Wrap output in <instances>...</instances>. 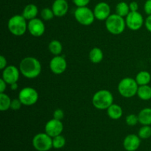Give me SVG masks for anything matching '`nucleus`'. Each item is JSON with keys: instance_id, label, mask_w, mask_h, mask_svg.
<instances>
[{"instance_id": "26", "label": "nucleus", "mask_w": 151, "mask_h": 151, "mask_svg": "<svg viewBox=\"0 0 151 151\" xmlns=\"http://www.w3.org/2000/svg\"><path fill=\"white\" fill-rule=\"evenodd\" d=\"M66 145V139L61 134L52 138V146L55 149H60Z\"/></svg>"}, {"instance_id": "8", "label": "nucleus", "mask_w": 151, "mask_h": 151, "mask_svg": "<svg viewBox=\"0 0 151 151\" xmlns=\"http://www.w3.org/2000/svg\"><path fill=\"white\" fill-rule=\"evenodd\" d=\"M19 99L24 106H32L38 101V93L32 87H24L19 91Z\"/></svg>"}, {"instance_id": "36", "label": "nucleus", "mask_w": 151, "mask_h": 151, "mask_svg": "<svg viewBox=\"0 0 151 151\" xmlns=\"http://www.w3.org/2000/svg\"><path fill=\"white\" fill-rule=\"evenodd\" d=\"M129 7H130V10H131V11H133V12L138 11L139 4L137 1H131V2L129 4Z\"/></svg>"}, {"instance_id": "27", "label": "nucleus", "mask_w": 151, "mask_h": 151, "mask_svg": "<svg viewBox=\"0 0 151 151\" xmlns=\"http://www.w3.org/2000/svg\"><path fill=\"white\" fill-rule=\"evenodd\" d=\"M138 136L142 139H147L151 137L150 125H143L138 132Z\"/></svg>"}, {"instance_id": "18", "label": "nucleus", "mask_w": 151, "mask_h": 151, "mask_svg": "<svg viewBox=\"0 0 151 151\" xmlns=\"http://www.w3.org/2000/svg\"><path fill=\"white\" fill-rule=\"evenodd\" d=\"M122 109L121 106H119L117 104H112L111 106H109L107 109V114L109 116V118L112 119H119L122 117Z\"/></svg>"}, {"instance_id": "11", "label": "nucleus", "mask_w": 151, "mask_h": 151, "mask_svg": "<svg viewBox=\"0 0 151 151\" xmlns=\"http://www.w3.org/2000/svg\"><path fill=\"white\" fill-rule=\"evenodd\" d=\"M44 130H45V133H47L49 136L53 138L62 134L63 131V125L61 120L53 118L46 123Z\"/></svg>"}, {"instance_id": "5", "label": "nucleus", "mask_w": 151, "mask_h": 151, "mask_svg": "<svg viewBox=\"0 0 151 151\" xmlns=\"http://www.w3.org/2000/svg\"><path fill=\"white\" fill-rule=\"evenodd\" d=\"M126 27L125 19L118 14H111L106 20V27L110 33L119 35L124 32Z\"/></svg>"}, {"instance_id": "35", "label": "nucleus", "mask_w": 151, "mask_h": 151, "mask_svg": "<svg viewBox=\"0 0 151 151\" xmlns=\"http://www.w3.org/2000/svg\"><path fill=\"white\" fill-rule=\"evenodd\" d=\"M145 26L146 29L151 32V15H149L145 21Z\"/></svg>"}, {"instance_id": "20", "label": "nucleus", "mask_w": 151, "mask_h": 151, "mask_svg": "<svg viewBox=\"0 0 151 151\" xmlns=\"http://www.w3.org/2000/svg\"><path fill=\"white\" fill-rule=\"evenodd\" d=\"M103 57H104V55H103V51L99 47H94L93 49H91L88 54L89 60L93 63H100L103 60Z\"/></svg>"}, {"instance_id": "4", "label": "nucleus", "mask_w": 151, "mask_h": 151, "mask_svg": "<svg viewBox=\"0 0 151 151\" xmlns=\"http://www.w3.org/2000/svg\"><path fill=\"white\" fill-rule=\"evenodd\" d=\"M139 85L135 79L132 78H125L118 84V91L121 96L125 98H131L137 94Z\"/></svg>"}, {"instance_id": "30", "label": "nucleus", "mask_w": 151, "mask_h": 151, "mask_svg": "<svg viewBox=\"0 0 151 151\" xmlns=\"http://www.w3.org/2000/svg\"><path fill=\"white\" fill-rule=\"evenodd\" d=\"M22 105L23 104H22L21 100L19 99V97H18V98H15L13 99V100H12L10 109L13 111H18L21 109Z\"/></svg>"}, {"instance_id": "17", "label": "nucleus", "mask_w": 151, "mask_h": 151, "mask_svg": "<svg viewBox=\"0 0 151 151\" xmlns=\"http://www.w3.org/2000/svg\"><path fill=\"white\" fill-rule=\"evenodd\" d=\"M38 13V9L35 4H29L25 6L22 12V16L27 19V20H32L35 19Z\"/></svg>"}, {"instance_id": "21", "label": "nucleus", "mask_w": 151, "mask_h": 151, "mask_svg": "<svg viewBox=\"0 0 151 151\" xmlns=\"http://www.w3.org/2000/svg\"><path fill=\"white\" fill-rule=\"evenodd\" d=\"M139 86L148 85L151 81V75L147 71H140L135 78Z\"/></svg>"}, {"instance_id": "3", "label": "nucleus", "mask_w": 151, "mask_h": 151, "mask_svg": "<svg viewBox=\"0 0 151 151\" xmlns=\"http://www.w3.org/2000/svg\"><path fill=\"white\" fill-rule=\"evenodd\" d=\"M27 19L22 15H15L8 21L7 27L10 33L15 36H22L27 30Z\"/></svg>"}, {"instance_id": "31", "label": "nucleus", "mask_w": 151, "mask_h": 151, "mask_svg": "<svg viewBox=\"0 0 151 151\" xmlns=\"http://www.w3.org/2000/svg\"><path fill=\"white\" fill-rule=\"evenodd\" d=\"M64 117V112L62 109H58L53 113V118L56 119H58V120H62Z\"/></svg>"}, {"instance_id": "22", "label": "nucleus", "mask_w": 151, "mask_h": 151, "mask_svg": "<svg viewBox=\"0 0 151 151\" xmlns=\"http://www.w3.org/2000/svg\"><path fill=\"white\" fill-rule=\"evenodd\" d=\"M137 96L142 100H150L151 99V87L149 85L139 86Z\"/></svg>"}, {"instance_id": "25", "label": "nucleus", "mask_w": 151, "mask_h": 151, "mask_svg": "<svg viewBox=\"0 0 151 151\" xmlns=\"http://www.w3.org/2000/svg\"><path fill=\"white\" fill-rule=\"evenodd\" d=\"M12 100L7 94L4 93H0V110L5 111L10 109Z\"/></svg>"}, {"instance_id": "15", "label": "nucleus", "mask_w": 151, "mask_h": 151, "mask_svg": "<svg viewBox=\"0 0 151 151\" xmlns=\"http://www.w3.org/2000/svg\"><path fill=\"white\" fill-rule=\"evenodd\" d=\"M141 144V138L136 134H129L124 139L123 147L127 151H136Z\"/></svg>"}, {"instance_id": "29", "label": "nucleus", "mask_w": 151, "mask_h": 151, "mask_svg": "<svg viewBox=\"0 0 151 151\" xmlns=\"http://www.w3.org/2000/svg\"><path fill=\"white\" fill-rule=\"evenodd\" d=\"M125 122H126L127 125L129 126H134L139 122L138 115L134 114L128 115L125 118Z\"/></svg>"}, {"instance_id": "13", "label": "nucleus", "mask_w": 151, "mask_h": 151, "mask_svg": "<svg viewBox=\"0 0 151 151\" xmlns=\"http://www.w3.org/2000/svg\"><path fill=\"white\" fill-rule=\"evenodd\" d=\"M20 70L16 66L10 65L7 66L5 69L2 70V79L10 85L14 83H17L20 76Z\"/></svg>"}, {"instance_id": "33", "label": "nucleus", "mask_w": 151, "mask_h": 151, "mask_svg": "<svg viewBox=\"0 0 151 151\" xmlns=\"http://www.w3.org/2000/svg\"><path fill=\"white\" fill-rule=\"evenodd\" d=\"M144 10L147 15H151V0H147L144 4Z\"/></svg>"}, {"instance_id": "7", "label": "nucleus", "mask_w": 151, "mask_h": 151, "mask_svg": "<svg viewBox=\"0 0 151 151\" xmlns=\"http://www.w3.org/2000/svg\"><path fill=\"white\" fill-rule=\"evenodd\" d=\"M77 22L83 26H89L94 22V11L87 7H78L74 13Z\"/></svg>"}, {"instance_id": "32", "label": "nucleus", "mask_w": 151, "mask_h": 151, "mask_svg": "<svg viewBox=\"0 0 151 151\" xmlns=\"http://www.w3.org/2000/svg\"><path fill=\"white\" fill-rule=\"evenodd\" d=\"M89 2L90 0H73V3L78 7H87Z\"/></svg>"}, {"instance_id": "19", "label": "nucleus", "mask_w": 151, "mask_h": 151, "mask_svg": "<svg viewBox=\"0 0 151 151\" xmlns=\"http://www.w3.org/2000/svg\"><path fill=\"white\" fill-rule=\"evenodd\" d=\"M139 122L142 125H151V108H145L138 114Z\"/></svg>"}, {"instance_id": "16", "label": "nucleus", "mask_w": 151, "mask_h": 151, "mask_svg": "<svg viewBox=\"0 0 151 151\" xmlns=\"http://www.w3.org/2000/svg\"><path fill=\"white\" fill-rule=\"evenodd\" d=\"M55 16L63 17L69 10V4L66 0H55L52 5Z\"/></svg>"}, {"instance_id": "9", "label": "nucleus", "mask_w": 151, "mask_h": 151, "mask_svg": "<svg viewBox=\"0 0 151 151\" xmlns=\"http://www.w3.org/2000/svg\"><path fill=\"white\" fill-rule=\"evenodd\" d=\"M125 23L130 29L137 31L141 29L143 24H145V21L139 12L131 11L125 17Z\"/></svg>"}, {"instance_id": "28", "label": "nucleus", "mask_w": 151, "mask_h": 151, "mask_svg": "<svg viewBox=\"0 0 151 151\" xmlns=\"http://www.w3.org/2000/svg\"><path fill=\"white\" fill-rule=\"evenodd\" d=\"M41 16L43 20L50 21L53 19L55 14L52 11V9L49 8V7H45V8L42 9V10H41Z\"/></svg>"}, {"instance_id": "23", "label": "nucleus", "mask_w": 151, "mask_h": 151, "mask_svg": "<svg viewBox=\"0 0 151 151\" xmlns=\"http://www.w3.org/2000/svg\"><path fill=\"white\" fill-rule=\"evenodd\" d=\"M48 49L50 53L54 55L55 56L60 55L63 50V46L61 43L58 40H52L49 44Z\"/></svg>"}, {"instance_id": "14", "label": "nucleus", "mask_w": 151, "mask_h": 151, "mask_svg": "<svg viewBox=\"0 0 151 151\" xmlns=\"http://www.w3.org/2000/svg\"><path fill=\"white\" fill-rule=\"evenodd\" d=\"M93 11L95 19L100 21H106L111 15V7L108 3L101 1L96 4Z\"/></svg>"}, {"instance_id": "2", "label": "nucleus", "mask_w": 151, "mask_h": 151, "mask_svg": "<svg viewBox=\"0 0 151 151\" xmlns=\"http://www.w3.org/2000/svg\"><path fill=\"white\" fill-rule=\"evenodd\" d=\"M114 103V97L109 90H99L94 93L92 97V105L99 110H107Z\"/></svg>"}, {"instance_id": "24", "label": "nucleus", "mask_w": 151, "mask_h": 151, "mask_svg": "<svg viewBox=\"0 0 151 151\" xmlns=\"http://www.w3.org/2000/svg\"><path fill=\"white\" fill-rule=\"evenodd\" d=\"M131 12L129 4L125 1H120L116 6V13L122 17H126Z\"/></svg>"}, {"instance_id": "1", "label": "nucleus", "mask_w": 151, "mask_h": 151, "mask_svg": "<svg viewBox=\"0 0 151 151\" xmlns=\"http://www.w3.org/2000/svg\"><path fill=\"white\" fill-rule=\"evenodd\" d=\"M21 74L28 79H34L41 72V64L39 60L34 57H26L19 63Z\"/></svg>"}, {"instance_id": "34", "label": "nucleus", "mask_w": 151, "mask_h": 151, "mask_svg": "<svg viewBox=\"0 0 151 151\" xmlns=\"http://www.w3.org/2000/svg\"><path fill=\"white\" fill-rule=\"evenodd\" d=\"M7 62L6 58H4V56L1 55L0 56V69L3 70L4 69H5L7 67Z\"/></svg>"}, {"instance_id": "38", "label": "nucleus", "mask_w": 151, "mask_h": 151, "mask_svg": "<svg viewBox=\"0 0 151 151\" xmlns=\"http://www.w3.org/2000/svg\"><path fill=\"white\" fill-rule=\"evenodd\" d=\"M10 89L13 90V91H15L18 88V83H14L10 84Z\"/></svg>"}, {"instance_id": "37", "label": "nucleus", "mask_w": 151, "mask_h": 151, "mask_svg": "<svg viewBox=\"0 0 151 151\" xmlns=\"http://www.w3.org/2000/svg\"><path fill=\"white\" fill-rule=\"evenodd\" d=\"M7 83L2 78H1L0 79V93H4V91L7 88Z\"/></svg>"}, {"instance_id": "10", "label": "nucleus", "mask_w": 151, "mask_h": 151, "mask_svg": "<svg viewBox=\"0 0 151 151\" xmlns=\"http://www.w3.org/2000/svg\"><path fill=\"white\" fill-rule=\"evenodd\" d=\"M67 68V62L65 58L61 55H56L50 62V69L55 75H61Z\"/></svg>"}, {"instance_id": "6", "label": "nucleus", "mask_w": 151, "mask_h": 151, "mask_svg": "<svg viewBox=\"0 0 151 151\" xmlns=\"http://www.w3.org/2000/svg\"><path fill=\"white\" fill-rule=\"evenodd\" d=\"M32 143L37 151H49L53 147L52 137L47 133H39L34 136Z\"/></svg>"}, {"instance_id": "12", "label": "nucleus", "mask_w": 151, "mask_h": 151, "mask_svg": "<svg viewBox=\"0 0 151 151\" xmlns=\"http://www.w3.org/2000/svg\"><path fill=\"white\" fill-rule=\"evenodd\" d=\"M45 24L41 19H35L29 20L27 24V30L34 37H40L45 32Z\"/></svg>"}]
</instances>
